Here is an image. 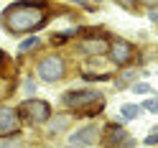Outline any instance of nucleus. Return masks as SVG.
Instances as JSON below:
<instances>
[{
  "instance_id": "1",
  "label": "nucleus",
  "mask_w": 158,
  "mask_h": 148,
  "mask_svg": "<svg viewBox=\"0 0 158 148\" xmlns=\"http://www.w3.org/2000/svg\"><path fill=\"white\" fill-rule=\"evenodd\" d=\"M48 18V11L41 0L36 3H13L10 8H5V13L0 15L8 33H31L36 28H41Z\"/></svg>"
},
{
  "instance_id": "2",
  "label": "nucleus",
  "mask_w": 158,
  "mask_h": 148,
  "mask_svg": "<svg viewBox=\"0 0 158 148\" xmlns=\"http://www.w3.org/2000/svg\"><path fill=\"white\" fill-rule=\"evenodd\" d=\"M36 74L41 77L44 82H56V79H61V77H64V61H61V56L51 54V56L41 59L38 66H36Z\"/></svg>"
},
{
  "instance_id": "3",
  "label": "nucleus",
  "mask_w": 158,
  "mask_h": 148,
  "mask_svg": "<svg viewBox=\"0 0 158 148\" xmlns=\"http://www.w3.org/2000/svg\"><path fill=\"white\" fill-rule=\"evenodd\" d=\"M21 115L28 117L31 123H44V120H48V115H51V107L44 100H28V102L21 105Z\"/></svg>"
},
{
  "instance_id": "4",
  "label": "nucleus",
  "mask_w": 158,
  "mask_h": 148,
  "mask_svg": "<svg viewBox=\"0 0 158 148\" xmlns=\"http://www.w3.org/2000/svg\"><path fill=\"white\" fill-rule=\"evenodd\" d=\"M100 100H102V97H100L97 90H87V92H69L64 97V105L72 107V110H82L87 102H100Z\"/></svg>"
},
{
  "instance_id": "5",
  "label": "nucleus",
  "mask_w": 158,
  "mask_h": 148,
  "mask_svg": "<svg viewBox=\"0 0 158 148\" xmlns=\"http://www.w3.org/2000/svg\"><path fill=\"white\" fill-rule=\"evenodd\" d=\"M18 130V112L13 107H0V135H13Z\"/></svg>"
},
{
  "instance_id": "6",
  "label": "nucleus",
  "mask_w": 158,
  "mask_h": 148,
  "mask_svg": "<svg viewBox=\"0 0 158 148\" xmlns=\"http://www.w3.org/2000/svg\"><path fill=\"white\" fill-rule=\"evenodd\" d=\"M110 54H112V61L115 64H127L133 59V46L127 44V41H115Z\"/></svg>"
},
{
  "instance_id": "7",
  "label": "nucleus",
  "mask_w": 158,
  "mask_h": 148,
  "mask_svg": "<svg viewBox=\"0 0 158 148\" xmlns=\"http://www.w3.org/2000/svg\"><path fill=\"white\" fill-rule=\"evenodd\" d=\"M94 141H97V125H87L84 130H77L72 135V143L74 146H89Z\"/></svg>"
},
{
  "instance_id": "8",
  "label": "nucleus",
  "mask_w": 158,
  "mask_h": 148,
  "mask_svg": "<svg viewBox=\"0 0 158 148\" xmlns=\"http://www.w3.org/2000/svg\"><path fill=\"white\" fill-rule=\"evenodd\" d=\"M82 49L87 54H105L107 51V41L105 38H89V41H84Z\"/></svg>"
},
{
  "instance_id": "9",
  "label": "nucleus",
  "mask_w": 158,
  "mask_h": 148,
  "mask_svg": "<svg viewBox=\"0 0 158 148\" xmlns=\"http://www.w3.org/2000/svg\"><path fill=\"white\" fill-rule=\"evenodd\" d=\"M107 130H110V135L105 138V146L107 148H112L115 143H120V141H125V130L120 125H112V128H107Z\"/></svg>"
},
{
  "instance_id": "10",
  "label": "nucleus",
  "mask_w": 158,
  "mask_h": 148,
  "mask_svg": "<svg viewBox=\"0 0 158 148\" xmlns=\"http://www.w3.org/2000/svg\"><path fill=\"white\" fill-rule=\"evenodd\" d=\"M140 115V107L138 105H123V117L125 120H133V117Z\"/></svg>"
},
{
  "instance_id": "11",
  "label": "nucleus",
  "mask_w": 158,
  "mask_h": 148,
  "mask_svg": "<svg viewBox=\"0 0 158 148\" xmlns=\"http://www.w3.org/2000/svg\"><path fill=\"white\" fill-rule=\"evenodd\" d=\"M133 92H135V95H151V84H145V82L133 84Z\"/></svg>"
},
{
  "instance_id": "12",
  "label": "nucleus",
  "mask_w": 158,
  "mask_h": 148,
  "mask_svg": "<svg viewBox=\"0 0 158 148\" xmlns=\"http://www.w3.org/2000/svg\"><path fill=\"white\" fill-rule=\"evenodd\" d=\"M36 46H38V38L33 36V38H28V41H23V44H21V51H33Z\"/></svg>"
},
{
  "instance_id": "13",
  "label": "nucleus",
  "mask_w": 158,
  "mask_h": 148,
  "mask_svg": "<svg viewBox=\"0 0 158 148\" xmlns=\"http://www.w3.org/2000/svg\"><path fill=\"white\" fill-rule=\"evenodd\" d=\"M66 123H69V117H66V115H61L56 123H51V128H48V130H51V133H56V128H64Z\"/></svg>"
},
{
  "instance_id": "14",
  "label": "nucleus",
  "mask_w": 158,
  "mask_h": 148,
  "mask_svg": "<svg viewBox=\"0 0 158 148\" xmlns=\"http://www.w3.org/2000/svg\"><path fill=\"white\" fill-rule=\"evenodd\" d=\"M133 77H135V72H133V69H130V72H125V74L120 77V79H117V84H120V87H123V84H127V82H130V79H133Z\"/></svg>"
},
{
  "instance_id": "15",
  "label": "nucleus",
  "mask_w": 158,
  "mask_h": 148,
  "mask_svg": "<svg viewBox=\"0 0 158 148\" xmlns=\"http://www.w3.org/2000/svg\"><path fill=\"white\" fill-rule=\"evenodd\" d=\"M145 110H148V112H158V102L153 100V97H151V100L145 102Z\"/></svg>"
},
{
  "instance_id": "16",
  "label": "nucleus",
  "mask_w": 158,
  "mask_h": 148,
  "mask_svg": "<svg viewBox=\"0 0 158 148\" xmlns=\"http://www.w3.org/2000/svg\"><path fill=\"white\" fill-rule=\"evenodd\" d=\"M156 141H158V133H156V128H153V133H151V135L145 138V143H148V146H153Z\"/></svg>"
},
{
  "instance_id": "17",
  "label": "nucleus",
  "mask_w": 158,
  "mask_h": 148,
  "mask_svg": "<svg viewBox=\"0 0 158 148\" xmlns=\"http://www.w3.org/2000/svg\"><path fill=\"white\" fill-rule=\"evenodd\" d=\"M0 148H15V141L8 138V141H0Z\"/></svg>"
},
{
  "instance_id": "18",
  "label": "nucleus",
  "mask_w": 158,
  "mask_h": 148,
  "mask_svg": "<svg viewBox=\"0 0 158 148\" xmlns=\"http://www.w3.org/2000/svg\"><path fill=\"white\" fill-rule=\"evenodd\" d=\"M120 3L127 8V11H133V8H135V3H133V0H120Z\"/></svg>"
},
{
  "instance_id": "19",
  "label": "nucleus",
  "mask_w": 158,
  "mask_h": 148,
  "mask_svg": "<svg viewBox=\"0 0 158 148\" xmlns=\"http://www.w3.org/2000/svg\"><path fill=\"white\" fill-rule=\"evenodd\" d=\"M138 3H145V5H151V8H153V5L158 3V0H138Z\"/></svg>"
},
{
  "instance_id": "20",
  "label": "nucleus",
  "mask_w": 158,
  "mask_h": 148,
  "mask_svg": "<svg viewBox=\"0 0 158 148\" xmlns=\"http://www.w3.org/2000/svg\"><path fill=\"white\" fill-rule=\"evenodd\" d=\"M72 3H82V5H84V3H87V0H72Z\"/></svg>"
},
{
  "instance_id": "21",
  "label": "nucleus",
  "mask_w": 158,
  "mask_h": 148,
  "mask_svg": "<svg viewBox=\"0 0 158 148\" xmlns=\"http://www.w3.org/2000/svg\"><path fill=\"white\" fill-rule=\"evenodd\" d=\"M97 3H100V0H97Z\"/></svg>"
}]
</instances>
